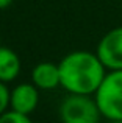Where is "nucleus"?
<instances>
[{
    "mask_svg": "<svg viewBox=\"0 0 122 123\" xmlns=\"http://www.w3.org/2000/svg\"><path fill=\"white\" fill-rule=\"evenodd\" d=\"M61 87L69 93L94 95L107 75V67L97 53L75 50L60 61Z\"/></svg>",
    "mask_w": 122,
    "mask_h": 123,
    "instance_id": "1",
    "label": "nucleus"
},
{
    "mask_svg": "<svg viewBox=\"0 0 122 123\" xmlns=\"http://www.w3.org/2000/svg\"><path fill=\"white\" fill-rule=\"evenodd\" d=\"M94 98L102 117L110 122L122 120V70H108Z\"/></svg>",
    "mask_w": 122,
    "mask_h": 123,
    "instance_id": "2",
    "label": "nucleus"
},
{
    "mask_svg": "<svg viewBox=\"0 0 122 123\" xmlns=\"http://www.w3.org/2000/svg\"><path fill=\"white\" fill-rule=\"evenodd\" d=\"M100 117L94 95L69 93L60 105L61 123H99Z\"/></svg>",
    "mask_w": 122,
    "mask_h": 123,
    "instance_id": "3",
    "label": "nucleus"
},
{
    "mask_svg": "<svg viewBox=\"0 0 122 123\" xmlns=\"http://www.w3.org/2000/svg\"><path fill=\"white\" fill-rule=\"evenodd\" d=\"M95 53L107 70H122V27L107 31L99 41Z\"/></svg>",
    "mask_w": 122,
    "mask_h": 123,
    "instance_id": "4",
    "label": "nucleus"
},
{
    "mask_svg": "<svg viewBox=\"0 0 122 123\" xmlns=\"http://www.w3.org/2000/svg\"><path fill=\"white\" fill-rule=\"evenodd\" d=\"M39 105V89L33 83H20L11 90L9 108L16 112L30 115Z\"/></svg>",
    "mask_w": 122,
    "mask_h": 123,
    "instance_id": "5",
    "label": "nucleus"
},
{
    "mask_svg": "<svg viewBox=\"0 0 122 123\" xmlns=\"http://www.w3.org/2000/svg\"><path fill=\"white\" fill-rule=\"evenodd\" d=\"M31 83L39 90H52L61 86L60 66L44 61L33 67L31 70Z\"/></svg>",
    "mask_w": 122,
    "mask_h": 123,
    "instance_id": "6",
    "label": "nucleus"
},
{
    "mask_svg": "<svg viewBox=\"0 0 122 123\" xmlns=\"http://www.w3.org/2000/svg\"><path fill=\"white\" fill-rule=\"evenodd\" d=\"M20 59L13 48L0 45V81L11 83L19 76Z\"/></svg>",
    "mask_w": 122,
    "mask_h": 123,
    "instance_id": "7",
    "label": "nucleus"
},
{
    "mask_svg": "<svg viewBox=\"0 0 122 123\" xmlns=\"http://www.w3.org/2000/svg\"><path fill=\"white\" fill-rule=\"evenodd\" d=\"M0 123H31V120L27 114H20L11 109L0 115Z\"/></svg>",
    "mask_w": 122,
    "mask_h": 123,
    "instance_id": "8",
    "label": "nucleus"
},
{
    "mask_svg": "<svg viewBox=\"0 0 122 123\" xmlns=\"http://www.w3.org/2000/svg\"><path fill=\"white\" fill-rule=\"evenodd\" d=\"M9 97H11V90L6 87V83L0 81V115L3 112L8 111L9 108Z\"/></svg>",
    "mask_w": 122,
    "mask_h": 123,
    "instance_id": "9",
    "label": "nucleus"
},
{
    "mask_svg": "<svg viewBox=\"0 0 122 123\" xmlns=\"http://www.w3.org/2000/svg\"><path fill=\"white\" fill-rule=\"evenodd\" d=\"M13 3V0H0V9H5L8 8L9 5Z\"/></svg>",
    "mask_w": 122,
    "mask_h": 123,
    "instance_id": "10",
    "label": "nucleus"
},
{
    "mask_svg": "<svg viewBox=\"0 0 122 123\" xmlns=\"http://www.w3.org/2000/svg\"><path fill=\"white\" fill-rule=\"evenodd\" d=\"M111 123H122V120H117V122H111Z\"/></svg>",
    "mask_w": 122,
    "mask_h": 123,
    "instance_id": "11",
    "label": "nucleus"
}]
</instances>
